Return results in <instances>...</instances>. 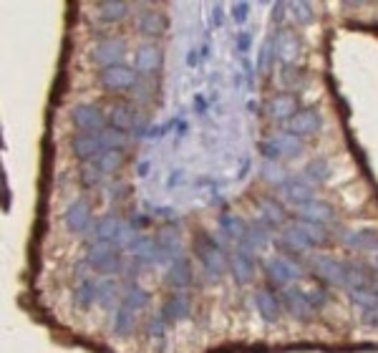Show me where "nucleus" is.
<instances>
[{
    "instance_id": "21",
    "label": "nucleus",
    "mask_w": 378,
    "mask_h": 353,
    "mask_svg": "<svg viewBox=\"0 0 378 353\" xmlns=\"http://www.w3.org/2000/svg\"><path fill=\"white\" fill-rule=\"evenodd\" d=\"M109 124L113 129H119V132H129V129L136 127V109L132 104H126V101H119V104H113L109 109Z\"/></svg>"
},
{
    "instance_id": "9",
    "label": "nucleus",
    "mask_w": 378,
    "mask_h": 353,
    "mask_svg": "<svg viewBox=\"0 0 378 353\" xmlns=\"http://www.w3.org/2000/svg\"><path fill=\"white\" fill-rule=\"evenodd\" d=\"M91 205H88L84 197H79V200H73L71 205L66 207V212H63V225H66L68 233L73 235H81L86 233L88 227H91Z\"/></svg>"
},
{
    "instance_id": "47",
    "label": "nucleus",
    "mask_w": 378,
    "mask_h": 353,
    "mask_svg": "<svg viewBox=\"0 0 378 353\" xmlns=\"http://www.w3.org/2000/svg\"><path fill=\"white\" fill-rule=\"evenodd\" d=\"M237 46H239V51H247V46H250V33H239V40H237Z\"/></svg>"
},
{
    "instance_id": "3",
    "label": "nucleus",
    "mask_w": 378,
    "mask_h": 353,
    "mask_svg": "<svg viewBox=\"0 0 378 353\" xmlns=\"http://www.w3.org/2000/svg\"><path fill=\"white\" fill-rule=\"evenodd\" d=\"M197 258L205 267V273L210 278H219V275L225 273L227 267V258H225V250L217 245V242L210 237V235H202L197 242Z\"/></svg>"
},
{
    "instance_id": "10",
    "label": "nucleus",
    "mask_w": 378,
    "mask_h": 353,
    "mask_svg": "<svg viewBox=\"0 0 378 353\" xmlns=\"http://www.w3.org/2000/svg\"><path fill=\"white\" fill-rule=\"evenodd\" d=\"M126 54V40L124 38H104L99 40L91 51V61L93 63H99V66L109 68V66H116L121 63Z\"/></svg>"
},
{
    "instance_id": "50",
    "label": "nucleus",
    "mask_w": 378,
    "mask_h": 353,
    "mask_svg": "<svg viewBox=\"0 0 378 353\" xmlns=\"http://www.w3.org/2000/svg\"><path fill=\"white\" fill-rule=\"evenodd\" d=\"M376 262H378V255H376Z\"/></svg>"
},
{
    "instance_id": "22",
    "label": "nucleus",
    "mask_w": 378,
    "mask_h": 353,
    "mask_svg": "<svg viewBox=\"0 0 378 353\" xmlns=\"http://www.w3.org/2000/svg\"><path fill=\"white\" fill-rule=\"evenodd\" d=\"M252 300H255V308H258V313L262 315V320H265V323H275V320L280 318V300H278V295H272L270 290L260 288L258 293L252 295Z\"/></svg>"
},
{
    "instance_id": "14",
    "label": "nucleus",
    "mask_w": 378,
    "mask_h": 353,
    "mask_svg": "<svg viewBox=\"0 0 378 353\" xmlns=\"http://www.w3.org/2000/svg\"><path fill=\"white\" fill-rule=\"evenodd\" d=\"M272 51H275V58L283 61L285 66H290L292 61L298 58L300 54V40L292 31H280L275 38H272Z\"/></svg>"
},
{
    "instance_id": "31",
    "label": "nucleus",
    "mask_w": 378,
    "mask_h": 353,
    "mask_svg": "<svg viewBox=\"0 0 378 353\" xmlns=\"http://www.w3.org/2000/svg\"><path fill=\"white\" fill-rule=\"evenodd\" d=\"M270 242V237H267V230L260 222H252V225H247V233L245 237H242V242H239V247L242 250H262V247Z\"/></svg>"
},
{
    "instance_id": "11",
    "label": "nucleus",
    "mask_w": 378,
    "mask_h": 353,
    "mask_svg": "<svg viewBox=\"0 0 378 353\" xmlns=\"http://www.w3.org/2000/svg\"><path fill=\"white\" fill-rule=\"evenodd\" d=\"M162 61H164L162 48L157 43H144L134 54V71L139 76H154L162 68Z\"/></svg>"
},
{
    "instance_id": "4",
    "label": "nucleus",
    "mask_w": 378,
    "mask_h": 353,
    "mask_svg": "<svg viewBox=\"0 0 378 353\" xmlns=\"http://www.w3.org/2000/svg\"><path fill=\"white\" fill-rule=\"evenodd\" d=\"M313 270L320 280H325L328 285L345 288V273H348V262L331 258V255H315L313 258Z\"/></svg>"
},
{
    "instance_id": "23",
    "label": "nucleus",
    "mask_w": 378,
    "mask_h": 353,
    "mask_svg": "<svg viewBox=\"0 0 378 353\" xmlns=\"http://www.w3.org/2000/svg\"><path fill=\"white\" fill-rule=\"evenodd\" d=\"M267 113H270L272 119H288L290 121L295 113H298V101L295 96L290 93H278V96H272L267 101Z\"/></svg>"
},
{
    "instance_id": "32",
    "label": "nucleus",
    "mask_w": 378,
    "mask_h": 353,
    "mask_svg": "<svg viewBox=\"0 0 378 353\" xmlns=\"http://www.w3.org/2000/svg\"><path fill=\"white\" fill-rule=\"evenodd\" d=\"M149 303V293L144 288H139L136 283H126L124 290H121V306L132 308V311H141Z\"/></svg>"
},
{
    "instance_id": "27",
    "label": "nucleus",
    "mask_w": 378,
    "mask_h": 353,
    "mask_svg": "<svg viewBox=\"0 0 378 353\" xmlns=\"http://www.w3.org/2000/svg\"><path fill=\"white\" fill-rule=\"evenodd\" d=\"M270 144L278 149L280 157H298V154H303V141H300V136H295L290 132L275 134L270 139Z\"/></svg>"
},
{
    "instance_id": "18",
    "label": "nucleus",
    "mask_w": 378,
    "mask_h": 353,
    "mask_svg": "<svg viewBox=\"0 0 378 353\" xmlns=\"http://www.w3.org/2000/svg\"><path fill=\"white\" fill-rule=\"evenodd\" d=\"M129 250H132L134 262H139V265H152V262L159 260V245H157V240L146 237V235L134 237V242L129 245Z\"/></svg>"
},
{
    "instance_id": "39",
    "label": "nucleus",
    "mask_w": 378,
    "mask_h": 353,
    "mask_svg": "<svg viewBox=\"0 0 378 353\" xmlns=\"http://www.w3.org/2000/svg\"><path fill=\"white\" fill-rule=\"evenodd\" d=\"M93 162H96V167H99L101 172L109 174V172H116V169L121 167L124 157H121V152H104V154H99Z\"/></svg>"
},
{
    "instance_id": "2",
    "label": "nucleus",
    "mask_w": 378,
    "mask_h": 353,
    "mask_svg": "<svg viewBox=\"0 0 378 353\" xmlns=\"http://www.w3.org/2000/svg\"><path fill=\"white\" fill-rule=\"evenodd\" d=\"M86 265L96 273H119L121 270V255L119 250H113L111 242H96L86 247Z\"/></svg>"
},
{
    "instance_id": "13",
    "label": "nucleus",
    "mask_w": 378,
    "mask_h": 353,
    "mask_svg": "<svg viewBox=\"0 0 378 353\" xmlns=\"http://www.w3.org/2000/svg\"><path fill=\"white\" fill-rule=\"evenodd\" d=\"M157 245H159V265H172L177 258H182V237L174 227H164L157 235Z\"/></svg>"
},
{
    "instance_id": "38",
    "label": "nucleus",
    "mask_w": 378,
    "mask_h": 353,
    "mask_svg": "<svg viewBox=\"0 0 378 353\" xmlns=\"http://www.w3.org/2000/svg\"><path fill=\"white\" fill-rule=\"evenodd\" d=\"M351 300L356 306H361L368 313V311H378V295L376 290H368V288H361V290H351Z\"/></svg>"
},
{
    "instance_id": "16",
    "label": "nucleus",
    "mask_w": 378,
    "mask_h": 353,
    "mask_svg": "<svg viewBox=\"0 0 378 353\" xmlns=\"http://www.w3.org/2000/svg\"><path fill=\"white\" fill-rule=\"evenodd\" d=\"M288 127H290V134H295V136H308V134H315L323 127V116L315 109H303V111H298L288 121Z\"/></svg>"
},
{
    "instance_id": "36",
    "label": "nucleus",
    "mask_w": 378,
    "mask_h": 353,
    "mask_svg": "<svg viewBox=\"0 0 378 353\" xmlns=\"http://www.w3.org/2000/svg\"><path fill=\"white\" fill-rule=\"evenodd\" d=\"M134 313H136V311H132V308H126V306H121L119 311H116V315H113V336L132 334V328H134Z\"/></svg>"
},
{
    "instance_id": "25",
    "label": "nucleus",
    "mask_w": 378,
    "mask_h": 353,
    "mask_svg": "<svg viewBox=\"0 0 378 353\" xmlns=\"http://www.w3.org/2000/svg\"><path fill=\"white\" fill-rule=\"evenodd\" d=\"M166 283H169L174 290H182V288H187L192 283V267H189V262H187L184 258H177L172 265L166 267Z\"/></svg>"
},
{
    "instance_id": "35",
    "label": "nucleus",
    "mask_w": 378,
    "mask_h": 353,
    "mask_svg": "<svg viewBox=\"0 0 378 353\" xmlns=\"http://www.w3.org/2000/svg\"><path fill=\"white\" fill-rule=\"evenodd\" d=\"M101 136V144H104V152H121L126 147V132H119V129H104L99 132Z\"/></svg>"
},
{
    "instance_id": "34",
    "label": "nucleus",
    "mask_w": 378,
    "mask_h": 353,
    "mask_svg": "<svg viewBox=\"0 0 378 353\" xmlns=\"http://www.w3.org/2000/svg\"><path fill=\"white\" fill-rule=\"evenodd\" d=\"M328 174H331V167H328V162L325 159H313L306 169H303V180L310 182V185H323L328 180Z\"/></svg>"
},
{
    "instance_id": "43",
    "label": "nucleus",
    "mask_w": 378,
    "mask_h": 353,
    "mask_svg": "<svg viewBox=\"0 0 378 353\" xmlns=\"http://www.w3.org/2000/svg\"><path fill=\"white\" fill-rule=\"evenodd\" d=\"M272 58H275V51H272V40H270V43H265V46H262V54H260V61H258L260 71H267Z\"/></svg>"
},
{
    "instance_id": "37",
    "label": "nucleus",
    "mask_w": 378,
    "mask_h": 353,
    "mask_svg": "<svg viewBox=\"0 0 378 353\" xmlns=\"http://www.w3.org/2000/svg\"><path fill=\"white\" fill-rule=\"evenodd\" d=\"M260 212L265 214V220L272 222V225H280V222L285 220V210H283V205H278V200H270V197H265V200L258 202Z\"/></svg>"
},
{
    "instance_id": "12",
    "label": "nucleus",
    "mask_w": 378,
    "mask_h": 353,
    "mask_svg": "<svg viewBox=\"0 0 378 353\" xmlns=\"http://www.w3.org/2000/svg\"><path fill=\"white\" fill-rule=\"evenodd\" d=\"M295 212H298L300 222H310V225H320V227L333 222V217H336V210L323 200H310L306 205H298Z\"/></svg>"
},
{
    "instance_id": "28",
    "label": "nucleus",
    "mask_w": 378,
    "mask_h": 353,
    "mask_svg": "<svg viewBox=\"0 0 378 353\" xmlns=\"http://www.w3.org/2000/svg\"><path fill=\"white\" fill-rule=\"evenodd\" d=\"M343 242L353 250H378V233L373 230H351L343 235Z\"/></svg>"
},
{
    "instance_id": "7",
    "label": "nucleus",
    "mask_w": 378,
    "mask_h": 353,
    "mask_svg": "<svg viewBox=\"0 0 378 353\" xmlns=\"http://www.w3.org/2000/svg\"><path fill=\"white\" fill-rule=\"evenodd\" d=\"M71 121L81 132L86 134H99L104 132L107 127V116L101 111L99 107H93V104H79V107L71 109Z\"/></svg>"
},
{
    "instance_id": "49",
    "label": "nucleus",
    "mask_w": 378,
    "mask_h": 353,
    "mask_svg": "<svg viewBox=\"0 0 378 353\" xmlns=\"http://www.w3.org/2000/svg\"><path fill=\"white\" fill-rule=\"evenodd\" d=\"M376 295H378V283H376Z\"/></svg>"
},
{
    "instance_id": "24",
    "label": "nucleus",
    "mask_w": 378,
    "mask_h": 353,
    "mask_svg": "<svg viewBox=\"0 0 378 353\" xmlns=\"http://www.w3.org/2000/svg\"><path fill=\"white\" fill-rule=\"evenodd\" d=\"M233 273L239 285H247V283H250L252 275H255V260H252L250 250L237 247V253L233 255Z\"/></svg>"
},
{
    "instance_id": "26",
    "label": "nucleus",
    "mask_w": 378,
    "mask_h": 353,
    "mask_svg": "<svg viewBox=\"0 0 378 353\" xmlns=\"http://www.w3.org/2000/svg\"><path fill=\"white\" fill-rule=\"evenodd\" d=\"M129 13V6L121 3V0H101L96 3V18L104 20V23H119Z\"/></svg>"
},
{
    "instance_id": "8",
    "label": "nucleus",
    "mask_w": 378,
    "mask_h": 353,
    "mask_svg": "<svg viewBox=\"0 0 378 353\" xmlns=\"http://www.w3.org/2000/svg\"><path fill=\"white\" fill-rule=\"evenodd\" d=\"M166 26H169V20H166V15L162 13V10H157V8H141L139 13H136V18H134V28H136L141 36H146V38H159V36H164Z\"/></svg>"
},
{
    "instance_id": "42",
    "label": "nucleus",
    "mask_w": 378,
    "mask_h": 353,
    "mask_svg": "<svg viewBox=\"0 0 378 353\" xmlns=\"http://www.w3.org/2000/svg\"><path fill=\"white\" fill-rule=\"evenodd\" d=\"M306 298L308 303H310V308H323L325 303H328V295H325L323 288H310V290H306Z\"/></svg>"
},
{
    "instance_id": "15",
    "label": "nucleus",
    "mask_w": 378,
    "mask_h": 353,
    "mask_svg": "<svg viewBox=\"0 0 378 353\" xmlns=\"http://www.w3.org/2000/svg\"><path fill=\"white\" fill-rule=\"evenodd\" d=\"M71 152L84 162H93L99 154H104L99 134H76L71 139Z\"/></svg>"
},
{
    "instance_id": "29",
    "label": "nucleus",
    "mask_w": 378,
    "mask_h": 353,
    "mask_svg": "<svg viewBox=\"0 0 378 353\" xmlns=\"http://www.w3.org/2000/svg\"><path fill=\"white\" fill-rule=\"evenodd\" d=\"M283 300H285V308L290 311V315H295V318L306 320L308 315H310V303H308L306 293L303 290H285V295H283Z\"/></svg>"
},
{
    "instance_id": "40",
    "label": "nucleus",
    "mask_w": 378,
    "mask_h": 353,
    "mask_svg": "<svg viewBox=\"0 0 378 353\" xmlns=\"http://www.w3.org/2000/svg\"><path fill=\"white\" fill-rule=\"evenodd\" d=\"M290 10H292V18L298 20V23H303V26H308V23H313V20H315V13H313V6H310V3H306V0L290 3Z\"/></svg>"
},
{
    "instance_id": "48",
    "label": "nucleus",
    "mask_w": 378,
    "mask_h": 353,
    "mask_svg": "<svg viewBox=\"0 0 378 353\" xmlns=\"http://www.w3.org/2000/svg\"><path fill=\"white\" fill-rule=\"evenodd\" d=\"M363 320L368 323V326H378V311H368Z\"/></svg>"
},
{
    "instance_id": "5",
    "label": "nucleus",
    "mask_w": 378,
    "mask_h": 353,
    "mask_svg": "<svg viewBox=\"0 0 378 353\" xmlns=\"http://www.w3.org/2000/svg\"><path fill=\"white\" fill-rule=\"evenodd\" d=\"M265 275L270 278L272 285L285 288L290 283L300 278V267L290 260V258H283V255H272L270 260L265 262Z\"/></svg>"
},
{
    "instance_id": "41",
    "label": "nucleus",
    "mask_w": 378,
    "mask_h": 353,
    "mask_svg": "<svg viewBox=\"0 0 378 353\" xmlns=\"http://www.w3.org/2000/svg\"><path fill=\"white\" fill-rule=\"evenodd\" d=\"M101 180H104V172L96 167V162H86L84 169H81V182L86 187H99Z\"/></svg>"
},
{
    "instance_id": "33",
    "label": "nucleus",
    "mask_w": 378,
    "mask_h": 353,
    "mask_svg": "<svg viewBox=\"0 0 378 353\" xmlns=\"http://www.w3.org/2000/svg\"><path fill=\"white\" fill-rule=\"evenodd\" d=\"M99 285H101V280H93V278L81 280V285L76 288V295H73L76 306L88 308L91 303H96V300H99Z\"/></svg>"
},
{
    "instance_id": "20",
    "label": "nucleus",
    "mask_w": 378,
    "mask_h": 353,
    "mask_svg": "<svg viewBox=\"0 0 378 353\" xmlns=\"http://www.w3.org/2000/svg\"><path fill=\"white\" fill-rule=\"evenodd\" d=\"M121 230H124V222L116 217V214H104L101 220H96L93 225V240L96 242H116L119 240Z\"/></svg>"
},
{
    "instance_id": "1",
    "label": "nucleus",
    "mask_w": 378,
    "mask_h": 353,
    "mask_svg": "<svg viewBox=\"0 0 378 353\" xmlns=\"http://www.w3.org/2000/svg\"><path fill=\"white\" fill-rule=\"evenodd\" d=\"M325 242L323 227L320 225H310V222H292L285 227L283 233V245H288L295 253H303V250H310L313 245Z\"/></svg>"
},
{
    "instance_id": "45",
    "label": "nucleus",
    "mask_w": 378,
    "mask_h": 353,
    "mask_svg": "<svg viewBox=\"0 0 378 353\" xmlns=\"http://www.w3.org/2000/svg\"><path fill=\"white\" fill-rule=\"evenodd\" d=\"M247 10H250V3H235V6H233V20H235V23H245Z\"/></svg>"
},
{
    "instance_id": "17",
    "label": "nucleus",
    "mask_w": 378,
    "mask_h": 353,
    "mask_svg": "<svg viewBox=\"0 0 378 353\" xmlns=\"http://www.w3.org/2000/svg\"><path fill=\"white\" fill-rule=\"evenodd\" d=\"M280 189H283V194H285V200H290L295 207L315 200V197H313L310 182H306L303 177H285V182L280 185Z\"/></svg>"
},
{
    "instance_id": "44",
    "label": "nucleus",
    "mask_w": 378,
    "mask_h": 353,
    "mask_svg": "<svg viewBox=\"0 0 378 353\" xmlns=\"http://www.w3.org/2000/svg\"><path fill=\"white\" fill-rule=\"evenodd\" d=\"M164 323H166V320L162 318V313L152 315V318H149V323H146V331H149V336H162V334H164Z\"/></svg>"
},
{
    "instance_id": "6",
    "label": "nucleus",
    "mask_w": 378,
    "mask_h": 353,
    "mask_svg": "<svg viewBox=\"0 0 378 353\" xmlns=\"http://www.w3.org/2000/svg\"><path fill=\"white\" fill-rule=\"evenodd\" d=\"M99 84L107 91H126V88L136 86V71L124 63H116V66L101 68L99 74Z\"/></svg>"
},
{
    "instance_id": "30",
    "label": "nucleus",
    "mask_w": 378,
    "mask_h": 353,
    "mask_svg": "<svg viewBox=\"0 0 378 353\" xmlns=\"http://www.w3.org/2000/svg\"><path fill=\"white\" fill-rule=\"evenodd\" d=\"M217 227L222 230V235H227V237L235 240L237 245L242 242V237H245V233H247V222L239 220L237 214H222L217 220Z\"/></svg>"
},
{
    "instance_id": "46",
    "label": "nucleus",
    "mask_w": 378,
    "mask_h": 353,
    "mask_svg": "<svg viewBox=\"0 0 378 353\" xmlns=\"http://www.w3.org/2000/svg\"><path fill=\"white\" fill-rule=\"evenodd\" d=\"M285 3H275V6H272V18L275 20H283V15H285Z\"/></svg>"
},
{
    "instance_id": "19",
    "label": "nucleus",
    "mask_w": 378,
    "mask_h": 353,
    "mask_svg": "<svg viewBox=\"0 0 378 353\" xmlns=\"http://www.w3.org/2000/svg\"><path fill=\"white\" fill-rule=\"evenodd\" d=\"M189 306H192L189 295L182 293V290H177V293L169 295L166 303L162 306V318H164L166 323H177V320H182V318L189 315Z\"/></svg>"
}]
</instances>
